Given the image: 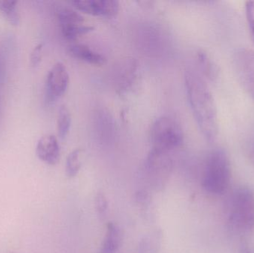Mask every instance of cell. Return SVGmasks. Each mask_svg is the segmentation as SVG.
Masks as SVG:
<instances>
[{"instance_id": "obj_2", "label": "cell", "mask_w": 254, "mask_h": 253, "mask_svg": "<svg viewBox=\"0 0 254 253\" xmlns=\"http://www.w3.org/2000/svg\"><path fill=\"white\" fill-rule=\"evenodd\" d=\"M231 178V164L228 154L221 149L212 152L204 168L203 188L211 194H223L229 187Z\"/></svg>"}, {"instance_id": "obj_6", "label": "cell", "mask_w": 254, "mask_h": 253, "mask_svg": "<svg viewBox=\"0 0 254 253\" xmlns=\"http://www.w3.org/2000/svg\"><path fill=\"white\" fill-rule=\"evenodd\" d=\"M234 67L243 89L254 101V51L240 49L234 56Z\"/></svg>"}, {"instance_id": "obj_8", "label": "cell", "mask_w": 254, "mask_h": 253, "mask_svg": "<svg viewBox=\"0 0 254 253\" xmlns=\"http://www.w3.org/2000/svg\"><path fill=\"white\" fill-rule=\"evenodd\" d=\"M71 4L78 11L104 17H113L119 11V2L116 0H74Z\"/></svg>"}, {"instance_id": "obj_7", "label": "cell", "mask_w": 254, "mask_h": 253, "mask_svg": "<svg viewBox=\"0 0 254 253\" xmlns=\"http://www.w3.org/2000/svg\"><path fill=\"white\" fill-rule=\"evenodd\" d=\"M69 83V74L64 64H55L47 76L46 97L48 102H55L66 92Z\"/></svg>"}, {"instance_id": "obj_18", "label": "cell", "mask_w": 254, "mask_h": 253, "mask_svg": "<svg viewBox=\"0 0 254 253\" xmlns=\"http://www.w3.org/2000/svg\"><path fill=\"white\" fill-rule=\"evenodd\" d=\"M198 60L199 62L201 71L204 75L210 79L213 80L216 77V67L213 65V62L210 60L209 56L204 52L199 51L198 53Z\"/></svg>"}, {"instance_id": "obj_11", "label": "cell", "mask_w": 254, "mask_h": 253, "mask_svg": "<svg viewBox=\"0 0 254 253\" xmlns=\"http://www.w3.org/2000/svg\"><path fill=\"white\" fill-rule=\"evenodd\" d=\"M123 234L120 227L113 222L107 224V231L101 245V253H116L122 245Z\"/></svg>"}, {"instance_id": "obj_24", "label": "cell", "mask_w": 254, "mask_h": 253, "mask_svg": "<svg viewBox=\"0 0 254 253\" xmlns=\"http://www.w3.org/2000/svg\"><path fill=\"white\" fill-rule=\"evenodd\" d=\"M244 253H249V252H247V251H245Z\"/></svg>"}, {"instance_id": "obj_3", "label": "cell", "mask_w": 254, "mask_h": 253, "mask_svg": "<svg viewBox=\"0 0 254 253\" xmlns=\"http://www.w3.org/2000/svg\"><path fill=\"white\" fill-rule=\"evenodd\" d=\"M229 222L239 233L254 231V193L248 188H240L233 195L230 205Z\"/></svg>"}, {"instance_id": "obj_15", "label": "cell", "mask_w": 254, "mask_h": 253, "mask_svg": "<svg viewBox=\"0 0 254 253\" xmlns=\"http://www.w3.org/2000/svg\"><path fill=\"white\" fill-rule=\"evenodd\" d=\"M71 114L65 105H61L58 111V132L59 138L64 140L66 138L71 127Z\"/></svg>"}, {"instance_id": "obj_4", "label": "cell", "mask_w": 254, "mask_h": 253, "mask_svg": "<svg viewBox=\"0 0 254 253\" xmlns=\"http://www.w3.org/2000/svg\"><path fill=\"white\" fill-rule=\"evenodd\" d=\"M152 150L170 153L180 147L184 135L180 125L167 116L160 117L152 124L150 131Z\"/></svg>"}, {"instance_id": "obj_10", "label": "cell", "mask_w": 254, "mask_h": 253, "mask_svg": "<svg viewBox=\"0 0 254 253\" xmlns=\"http://www.w3.org/2000/svg\"><path fill=\"white\" fill-rule=\"evenodd\" d=\"M68 51L73 57L91 65H101L107 62V59L102 54L92 50L86 45H71L68 47Z\"/></svg>"}, {"instance_id": "obj_19", "label": "cell", "mask_w": 254, "mask_h": 253, "mask_svg": "<svg viewBox=\"0 0 254 253\" xmlns=\"http://www.w3.org/2000/svg\"><path fill=\"white\" fill-rule=\"evenodd\" d=\"M95 206L100 215H104L108 209V200L103 193H98L95 198Z\"/></svg>"}, {"instance_id": "obj_22", "label": "cell", "mask_w": 254, "mask_h": 253, "mask_svg": "<svg viewBox=\"0 0 254 253\" xmlns=\"http://www.w3.org/2000/svg\"><path fill=\"white\" fill-rule=\"evenodd\" d=\"M249 157H250L251 160H252V163L254 164V146L252 147V150H251Z\"/></svg>"}, {"instance_id": "obj_1", "label": "cell", "mask_w": 254, "mask_h": 253, "mask_svg": "<svg viewBox=\"0 0 254 253\" xmlns=\"http://www.w3.org/2000/svg\"><path fill=\"white\" fill-rule=\"evenodd\" d=\"M188 101L197 125L206 141L213 143L219 132L217 110L213 95L204 79L195 71L185 73Z\"/></svg>"}, {"instance_id": "obj_5", "label": "cell", "mask_w": 254, "mask_h": 253, "mask_svg": "<svg viewBox=\"0 0 254 253\" xmlns=\"http://www.w3.org/2000/svg\"><path fill=\"white\" fill-rule=\"evenodd\" d=\"M173 163L169 153L151 150L145 163V172L149 186L155 190H161L168 181Z\"/></svg>"}, {"instance_id": "obj_14", "label": "cell", "mask_w": 254, "mask_h": 253, "mask_svg": "<svg viewBox=\"0 0 254 253\" xmlns=\"http://www.w3.org/2000/svg\"><path fill=\"white\" fill-rule=\"evenodd\" d=\"M161 234L154 232L144 236L138 245V253H158L161 246Z\"/></svg>"}, {"instance_id": "obj_21", "label": "cell", "mask_w": 254, "mask_h": 253, "mask_svg": "<svg viewBox=\"0 0 254 253\" xmlns=\"http://www.w3.org/2000/svg\"><path fill=\"white\" fill-rule=\"evenodd\" d=\"M43 45L39 44L34 48L31 53V64L33 67H37L42 60Z\"/></svg>"}, {"instance_id": "obj_16", "label": "cell", "mask_w": 254, "mask_h": 253, "mask_svg": "<svg viewBox=\"0 0 254 253\" xmlns=\"http://www.w3.org/2000/svg\"><path fill=\"white\" fill-rule=\"evenodd\" d=\"M81 150H74L68 154L65 162V174L69 178H74L78 174L81 167L80 155Z\"/></svg>"}, {"instance_id": "obj_17", "label": "cell", "mask_w": 254, "mask_h": 253, "mask_svg": "<svg viewBox=\"0 0 254 253\" xmlns=\"http://www.w3.org/2000/svg\"><path fill=\"white\" fill-rule=\"evenodd\" d=\"M94 29H95L94 27L91 26V25L81 24V25H73V26L68 27V28H63V29H61V31L63 37L65 40L71 41V40H74L78 38L80 36L91 32Z\"/></svg>"}, {"instance_id": "obj_13", "label": "cell", "mask_w": 254, "mask_h": 253, "mask_svg": "<svg viewBox=\"0 0 254 253\" xmlns=\"http://www.w3.org/2000/svg\"><path fill=\"white\" fill-rule=\"evenodd\" d=\"M17 3L13 0H0V13L12 25H17L20 20Z\"/></svg>"}, {"instance_id": "obj_12", "label": "cell", "mask_w": 254, "mask_h": 253, "mask_svg": "<svg viewBox=\"0 0 254 253\" xmlns=\"http://www.w3.org/2000/svg\"><path fill=\"white\" fill-rule=\"evenodd\" d=\"M58 19L61 29L84 24L85 21L84 17L79 12L65 7L58 9Z\"/></svg>"}, {"instance_id": "obj_20", "label": "cell", "mask_w": 254, "mask_h": 253, "mask_svg": "<svg viewBox=\"0 0 254 253\" xmlns=\"http://www.w3.org/2000/svg\"><path fill=\"white\" fill-rule=\"evenodd\" d=\"M246 17L254 43V1H248L246 4Z\"/></svg>"}, {"instance_id": "obj_9", "label": "cell", "mask_w": 254, "mask_h": 253, "mask_svg": "<svg viewBox=\"0 0 254 253\" xmlns=\"http://www.w3.org/2000/svg\"><path fill=\"white\" fill-rule=\"evenodd\" d=\"M37 157L49 165H55L61 157V149L58 138L53 135H46L40 138L36 147Z\"/></svg>"}, {"instance_id": "obj_23", "label": "cell", "mask_w": 254, "mask_h": 253, "mask_svg": "<svg viewBox=\"0 0 254 253\" xmlns=\"http://www.w3.org/2000/svg\"><path fill=\"white\" fill-rule=\"evenodd\" d=\"M0 74H1V59H0Z\"/></svg>"}]
</instances>
